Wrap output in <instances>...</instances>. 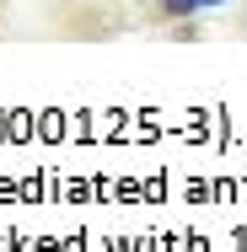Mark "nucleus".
<instances>
[{
  "mask_svg": "<svg viewBox=\"0 0 247 252\" xmlns=\"http://www.w3.org/2000/svg\"><path fill=\"white\" fill-rule=\"evenodd\" d=\"M199 5H220V0H167L172 16H188V11H199Z\"/></svg>",
  "mask_w": 247,
  "mask_h": 252,
  "instance_id": "nucleus-1",
  "label": "nucleus"
}]
</instances>
